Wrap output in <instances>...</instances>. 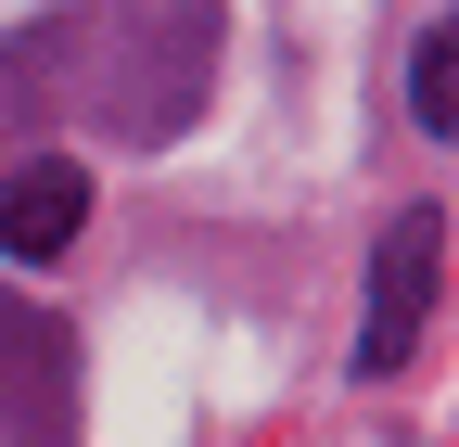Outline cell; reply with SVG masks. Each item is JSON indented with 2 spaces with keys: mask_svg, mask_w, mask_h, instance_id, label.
I'll list each match as a JSON object with an SVG mask.
<instances>
[{
  "mask_svg": "<svg viewBox=\"0 0 459 447\" xmlns=\"http://www.w3.org/2000/svg\"><path fill=\"white\" fill-rule=\"evenodd\" d=\"M434 282H446V217H395L383 256H370V332H358V371H409L421 332H434Z\"/></svg>",
  "mask_w": 459,
  "mask_h": 447,
  "instance_id": "1",
  "label": "cell"
},
{
  "mask_svg": "<svg viewBox=\"0 0 459 447\" xmlns=\"http://www.w3.org/2000/svg\"><path fill=\"white\" fill-rule=\"evenodd\" d=\"M77 231H90V166L26 153L13 180H0V256H13V268H51Z\"/></svg>",
  "mask_w": 459,
  "mask_h": 447,
  "instance_id": "2",
  "label": "cell"
},
{
  "mask_svg": "<svg viewBox=\"0 0 459 447\" xmlns=\"http://www.w3.org/2000/svg\"><path fill=\"white\" fill-rule=\"evenodd\" d=\"M409 116H421L434 141L459 128V26H434V39L409 51Z\"/></svg>",
  "mask_w": 459,
  "mask_h": 447,
  "instance_id": "3",
  "label": "cell"
},
{
  "mask_svg": "<svg viewBox=\"0 0 459 447\" xmlns=\"http://www.w3.org/2000/svg\"><path fill=\"white\" fill-rule=\"evenodd\" d=\"M13 90H26V77H13V51H0V128H13Z\"/></svg>",
  "mask_w": 459,
  "mask_h": 447,
  "instance_id": "4",
  "label": "cell"
}]
</instances>
